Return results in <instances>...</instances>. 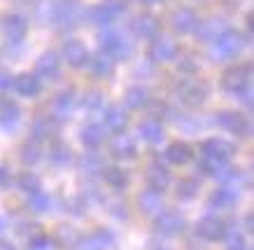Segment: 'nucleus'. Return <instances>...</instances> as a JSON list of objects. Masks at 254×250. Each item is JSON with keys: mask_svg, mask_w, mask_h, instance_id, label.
Returning a JSON list of instances; mask_svg holds the SVG:
<instances>
[{"mask_svg": "<svg viewBox=\"0 0 254 250\" xmlns=\"http://www.w3.org/2000/svg\"><path fill=\"white\" fill-rule=\"evenodd\" d=\"M229 232V222L222 218V215H215V213H208L196 222V234L205 241H224V236Z\"/></svg>", "mask_w": 254, "mask_h": 250, "instance_id": "10", "label": "nucleus"}, {"mask_svg": "<svg viewBox=\"0 0 254 250\" xmlns=\"http://www.w3.org/2000/svg\"><path fill=\"white\" fill-rule=\"evenodd\" d=\"M115 59L112 56H108L105 52H96V54H89V61H86V66H89V71L96 75V78H110L112 73H115Z\"/></svg>", "mask_w": 254, "mask_h": 250, "instance_id": "25", "label": "nucleus"}, {"mask_svg": "<svg viewBox=\"0 0 254 250\" xmlns=\"http://www.w3.org/2000/svg\"><path fill=\"white\" fill-rule=\"evenodd\" d=\"M105 206H108L110 215H115L117 220H126V218H128V208H126V203L119 201V199H115V201H105Z\"/></svg>", "mask_w": 254, "mask_h": 250, "instance_id": "43", "label": "nucleus"}, {"mask_svg": "<svg viewBox=\"0 0 254 250\" xmlns=\"http://www.w3.org/2000/svg\"><path fill=\"white\" fill-rule=\"evenodd\" d=\"M79 141L86 150H96L105 143V126L103 124H86L82 131H79Z\"/></svg>", "mask_w": 254, "mask_h": 250, "instance_id": "28", "label": "nucleus"}, {"mask_svg": "<svg viewBox=\"0 0 254 250\" xmlns=\"http://www.w3.org/2000/svg\"><path fill=\"white\" fill-rule=\"evenodd\" d=\"M14 182H16V187L21 189V192H26V194H35V192H40V189H42L40 178L35 175V173H31V171L19 173V175L14 178Z\"/></svg>", "mask_w": 254, "mask_h": 250, "instance_id": "37", "label": "nucleus"}, {"mask_svg": "<svg viewBox=\"0 0 254 250\" xmlns=\"http://www.w3.org/2000/svg\"><path fill=\"white\" fill-rule=\"evenodd\" d=\"M110 155L119 159V162H131V159L138 157V143L126 131L115 133V138L110 141Z\"/></svg>", "mask_w": 254, "mask_h": 250, "instance_id": "12", "label": "nucleus"}, {"mask_svg": "<svg viewBox=\"0 0 254 250\" xmlns=\"http://www.w3.org/2000/svg\"><path fill=\"white\" fill-rule=\"evenodd\" d=\"M245 47V38L243 33L236 31V28H222L212 38V52L215 56H222V59H233V56L240 54V49Z\"/></svg>", "mask_w": 254, "mask_h": 250, "instance_id": "5", "label": "nucleus"}, {"mask_svg": "<svg viewBox=\"0 0 254 250\" xmlns=\"http://www.w3.org/2000/svg\"><path fill=\"white\" fill-rule=\"evenodd\" d=\"M247 84H252V66L245 61L233 63L231 68H226L222 75V89L229 94H238L240 89H245Z\"/></svg>", "mask_w": 254, "mask_h": 250, "instance_id": "8", "label": "nucleus"}, {"mask_svg": "<svg viewBox=\"0 0 254 250\" xmlns=\"http://www.w3.org/2000/svg\"><path fill=\"white\" fill-rule=\"evenodd\" d=\"M215 117H217L215 124L219 126L222 131L231 133V136H238V138H250V133H252V124H250L247 115L236 112V110H222V112H217Z\"/></svg>", "mask_w": 254, "mask_h": 250, "instance_id": "6", "label": "nucleus"}, {"mask_svg": "<svg viewBox=\"0 0 254 250\" xmlns=\"http://www.w3.org/2000/svg\"><path fill=\"white\" fill-rule=\"evenodd\" d=\"M9 182H12V173H9L5 166H0V189L7 187Z\"/></svg>", "mask_w": 254, "mask_h": 250, "instance_id": "48", "label": "nucleus"}, {"mask_svg": "<svg viewBox=\"0 0 254 250\" xmlns=\"http://www.w3.org/2000/svg\"><path fill=\"white\" fill-rule=\"evenodd\" d=\"M124 12V2L122 0H105V2H98L93 5L91 9H84V19H89L91 24L96 26H112L122 16Z\"/></svg>", "mask_w": 254, "mask_h": 250, "instance_id": "7", "label": "nucleus"}, {"mask_svg": "<svg viewBox=\"0 0 254 250\" xmlns=\"http://www.w3.org/2000/svg\"><path fill=\"white\" fill-rule=\"evenodd\" d=\"M154 229L163 239H173V236H180L187 229V220L173 208H166V211L161 208L154 215Z\"/></svg>", "mask_w": 254, "mask_h": 250, "instance_id": "9", "label": "nucleus"}, {"mask_svg": "<svg viewBox=\"0 0 254 250\" xmlns=\"http://www.w3.org/2000/svg\"><path fill=\"white\" fill-rule=\"evenodd\" d=\"M147 185L152 189H156V192H166V189H168L170 173L161 162H154V164L149 166V171H147Z\"/></svg>", "mask_w": 254, "mask_h": 250, "instance_id": "26", "label": "nucleus"}, {"mask_svg": "<svg viewBox=\"0 0 254 250\" xmlns=\"http://www.w3.org/2000/svg\"><path fill=\"white\" fill-rule=\"evenodd\" d=\"M103 168H105V162L100 159L93 150H89L82 159H79V171L84 173V175H98V173H103Z\"/></svg>", "mask_w": 254, "mask_h": 250, "instance_id": "35", "label": "nucleus"}, {"mask_svg": "<svg viewBox=\"0 0 254 250\" xmlns=\"http://www.w3.org/2000/svg\"><path fill=\"white\" fill-rule=\"evenodd\" d=\"M145 250H173V248H170L168 243H163L161 239H149L147 246H145Z\"/></svg>", "mask_w": 254, "mask_h": 250, "instance_id": "47", "label": "nucleus"}, {"mask_svg": "<svg viewBox=\"0 0 254 250\" xmlns=\"http://www.w3.org/2000/svg\"><path fill=\"white\" fill-rule=\"evenodd\" d=\"M175 96L180 98L182 105H187V108H198V105H203V103L208 101L210 86L205 80L187 78V80H180V82H177Z\"/></svg>", "mask_w": 254, "mask_h": 250, "instance_id": "3", "label": "nucleus"}, {"mask_svg": "<svg viewBox=\"0 0 254 250\" xmlns=\"http://www.w3.org/2000/svg\"><path fill=\"white\" fill-rule=\"evenodd\" d=\"M84 21V9L79 7L75 0H54L49 7V24L56 31H72Z\"/></svg>", "mask_w": 254, "mask_h": 250, "instance_id": "2", "label": "nucleus"}, {"mask_svg": "<svg viewBox=\"0 0 254 250\" xmlns=\"http://www.w3.org/2000/svg\"><path fill=\"white\" fill-rule=\"evenodd\" d=\"M138 136L145 143H152V145H156V143L163 141V124L156 117L142 119V122L138 124Z\"/></svg>", "mask_w": 254, "mask_h": 250, "instance_id": "27", "label": "nucleus"}, {"mask_svg": "<svg viewBox=\"0 0 254 250\" xmlns=\"http://www.w3.org/2000/svg\"><path fill=\"white\" fill-rule=\"evenodd\" d=\"M200 19L198 14L189 7H177L173 14H170V26H173V31L180 33V35H189L198 28Z\"/></svg>", "mask_w": 254, "mask_h": 250, "instance_id": "14", "label": "nucleus"}, {"mask_svg": "<svg viewBox=\"0 0 254 250\" xmlns=\"http://www.w3.org/2000/svg\"><path fill=\"white\" fill-rule=\"evenodd\" d=\"M19 119H21L19 105L12 98H7V96H0V129L12 131V129H16Z\"/></svg>", "mask_w": 254, "mask_h": 250, "instance_id": "22", "label": "nucleus"}, {"mask_svg": "<svg viewBox=\"0 0 254 250\" xmlns=\"http://www.w3.org/2000/svg\"><path fill=\"white\" fill-rule=\"evenodd\" d=\"M243 227H245V234H252L254 232V215L252 213H245V218H243Z\"/></svg>", "mask_w": 254, "mask_h": 250, "instance_id": "50", "label": "nucleus"}, {"mask_svg": "<svg viewBox=\"0 0 254 250\" xmlns=\"http://www.w3.org/2000/svg\"><path fill=\"white\" fill-rule=\"evenodd\" d=\"M12 78L14 75H9L7 71H0V89H9L12 86Z\"/></svg>", "mask_w": 254, "mask_h": 250, "instance_id": "49", "label": "nucleus"}, {"mask_svg": "<svg viewBox=\"0 0 254 250\" xmlns=\"http://www.w3.org/2000/svg\"><path fill=\"white\" fill-rule=\"evenodd\" d=\"M42 141H38V138H28V141L21 145V162L26 166H35L40 164V159H42Z\"/></svg>", "mask_w": 254, "mask_h": 250, "instance_id": "33", "label": "nucleus"}, {"mask_svg": "<svg viewBox=\"0 0 254 250\" xmlns=\"http://www.w3.org/2000/svg\"><path fill=\"white\" fill-rule=\"evenodd\" d=\"M219 180H222L226 187L240 189V185L245 182V173L240 171V168H231V166H226V168H224V173L219 175Z\"/></svg>", "mask_w": 254, "mask_h": 250, "instance_id": "39", "label": "nucleus"}, {"mask_svg": "<svg viewBox=\"0 0 254 250\" xmlns=\"http://www.w3.org/2000/svg\"><path fill=\"white\" fill-rule=\"evenodd\" d=\"M0 250H16L9 241H0Z\"/></svg>", "mask_w": 254, "mask_h": 250, "instance_id": "51", "label": "nucleus"}, {"mask_svg": "<svg viewBox=\"0 0 254 250\" xmlns=\"http://www.w3.org/2000/svg\"><path fill=\"white\" fill-rule=\"evenodd\" d=\"M35 75L40 80H59L61 75V59L56 52H45L35 61Z\"/></svg>", "mask_w": 254, "mask_h": 250, "instance_id": "19", "label": "nucleus"}, {"mask_svg": "<svg viewBox=\"0 0 254 250\" xmlns=\"http://www.w3.org/2000/svg\"><path fill=\"white\" fill-rule=\"evenodd\" d=\"M2 229H5V220L0 218V232H2Z\"/></svg>", "mask_w": 254, "mask_h": 250, "instance_id": "53", "label": "nucleus"}, {"mask_svg": "<svg viewBox=\"0 0 254 250\" xmlns=\"http://www.w3.org/2000/svg\"><path fill=\"white\" fill-rule=\"evenodd\" d=\"M135 2H140V5H156L159 0H135Z\"/></svg>", "mask_w": 254, "mask_h": 250, "instance_id": "52", "label": "nucleus"}, {"mask_svg": "<svg viewBox=\"0 0 254 250\" xmlns=\"http://www.w3.org/2000/svg\"><path fill=\"white\" fill-rule=\"evenodd\" d=\"M236 203H238V189L226 187V185L217 187L215 192L208 196V206L212 211H224V208H231Z\"/></svg>", "mask_w": 254, "mask_h": 250, "instance_id": "24", "label": "nucleus"}, {"mask_svg": "<svg viewBox=\"0 0 254 250\" xmlns=\"http://www.w3.org/2000/svg\"><path fill=\"white\" fill-rule=\"evenodd\" d=\"M63 59L72 66V68H82L89 61V49L84 47V42L70 38L65 45H63Z\"/></svg>", "mask_w": 254, "mask_h": 250, "instance_id": "23", "label": "nucleus"}, {"mask_svg": "<svg viewBox=\"0 0 254 250\" xmlns=\"http://www.w3.org/2000/svg\"><path fill=\"white\" fill-rule=\"evenodd\" d=\"M23 2H31V0H23Z\"/></svg>", "mask_w": 254, "mask_h": 250, "instance_id": "54", "label": "nucleus"}, {"mask_svg": "<svg viewBox=\"0 0 254 250\" xmlns=\"http://www.w3.org/2000/svg\"><path fill=\"white\" fill-rule=\"evenodd\" d=\"M103 178L108 182V187L112 189H124L128 185V173L119 168V166H105L103 168Z\"/></svg>", "mask_w": 254, "mask_h": 250, "instance_id": "34", "label": "nucleus"}, {"mask_svg": "<svg viewBox=\"0 0 254 250\" xmlns=\"http://www.w3.org/2000/svg\"><path fill=\"white\" fill-rule=\"evenodd\" d=\"M222 28H226V26H224V21H219V19H210V21H200L198 28H196L193 33H198L200 40L212 42V38H215V35L222 31Z\"/></svg>", "mask_w": 254, "mask_h": 250, "instance_id": "38", "label": "nucleus"}, {"mask_svg": "<svg viewBox=\"0 0 254 250\" xmlns=\"http://www.w3.org/2000/svg\"><path fill=\"white\" fill-rule=\"evenodd\" d=\"M236 96H238V101L243 103L245 108H252V84H247L245 89H240Z\"/></svg>", "mask_w": 254, "mask_h": 250, "instance_id": "46", "label": "nucleus"}, {"mask_svg": "<svg viewBox=\"0 0 254 250\" xmlns=\"http://www.w3.org/2000/svg\"><path fill=\"white\" fill-rule=\"evenodd\" d=\"M59 239H61L63 248H75V243H77V239H75V234H72V229H68V227H61V229H59Z\"/></svg>", "mask_w": 254, "mask_h": 250, "instance_id": "45", "label": "nucleus"}, {"mask_svg": "<svg viewBox=\"0 0 254 250\" xmlns=\"http://www.w3.org/2000/svg\"><path fill=\"white\" fill-rule=\"evenodd\" d=\"M177 192L175 196L180 199V201H191V199H196V194L200 192V185L196 178H182L180 182H177Z\"/></svg>", "mask_w": 254, "mask_h": 250, "instance_id": "36", "label": "nucleus"}, {"mask_svg": "<svg viewBox=\"0 0 254 250\" xmlns=\"http://www.w3.org/2000/svg\"><path fill=\"white\" fill-rule=\"evenodd\" d=\"M61 119L56 117V115H40L35 117L33 122V129H31V136L33 138H38V141H47V138H59V131H61Z\"/></svg>", "mask_w": 254, "mask_h": 250, "instance_id": "13", "label": "nucleus"}, {"mask_svg": "<svg viewBox=\"0 0 254 250\" xmlns=\"http://www.w3.org/2000/svg\"><path fill=\"white\" fill-rule=\"evenodd\" d=\"M131 31L140 40H154L161 33V21L154 14H138L131 21Z\"/></svg>", "mask_w": 254, "mask_h": 250, "instance_id": "15", "label": "nucleus"}, {"mask_svg": "<svg viewBox=\"0 0 254 250\" xmlns=\"http://www.w3.org/2000/svg\"><path fill=\"white\" fill-rule=\"evenodd\" d=\"M138 206H140V211L145 213V215H156V213L163 208L161 192H156V189H152V187L145 189V192H140Z\"/></svg>", "mask_w": 254, "mask_h": 250, "instance_id": "30", "label": "nucleus"}, {"mask_svg": "<svg viewBox=\"0 0 254 250\" xmlns=\"http://www.w3.org/2000/svg\"><path fill=\"white\" fill-rule=\"evenodd\" d=\"M126 110L122 105H108V108L103 110V126H105V131L110 133H122L126 131Z\"/></svg>", "mask_w": 254, "mask_h": 250, "instance_id": "20", "label": "nucleus"}, {"mask_svg": "<svg viewBox=\"0 0 254 250\" xmlns=\"http://www.w3.org/2000/svg\"><path fill=\"white\" fill-rule=\"evenodd\" d=\"M163 159H166L168 164H173V166H185V164H189V162L193 159V150H191L189 143L175 141V143H170L168 148H166Z\"/></svg>", "mask_w": 254, "mask_h": 250, "instance_id": "21", "label": "nucleus"}, {"mask_svg": "<svg viewBox=\"0 0 254 250\" xmlns=\"http://www.w3.org/2000/svg\"><path fill=\"white\" fill-rule=\"evenodd\" d=\"M49 162L54 166H59V168L70 166V162H72V150H70V145H65L63 141L54 138V141L49 143Z\"/></svg>", "mask_w": 254, "mask_h": 250, "instance_id": "29", "label": "nucleus"}, {"mask_svg": "<svg viewBox=\"0 0 254 250\" xmlns=\"http://www.w3.org/2000/svg\"><path fill=\"white\" fill-rule=\"evenodd\" d=\"M12 89L23 98H35L42 91V80L35 73H19L12 78Z\"/></svg>", "mask_w": 254, "mask_h": 250, "instance_id": "16", "label": "nucleus"}, {"mask_svg": "<svg viewBox=\"0 0 254 250\" xmlns=\"http://www.w3.org/2000/svg\"><path fill=\"white\" fill-rule=\"evenodd\" d=\"M28 250H52L49 236L42 234V232H33V236L28 239Z\"/></svg>", "mask_w": 254, "mask_h": 250, "instance_id": "42", "label": "nucleus"}, {"mask_svg": "<svg viewBox=\"0 0 254 250\" xmlns=\"http://www.w3.org/2000/svg\"><path fill=\"white\" fill-rule=\"evenodd\" d=\"M98 45H100V52H105L108 56H112L115 61H124L128 59L133 52V45L128 42V38L124 33L115 31L112 26H105L98 35Z\"/></svg>", "mask_w": 254, "mask_h": 250, "instance_id": "4", "label": "nucleus"}, {"mask_svg": "<svg viewBox=\"0 0 254 250\" xmlns=\"http://www.w3.org/2000/svg\"><path fill=\"white\" fill-rule=\"evenodd\" d=\"M224 241H226V250H252L245 243V236L240 234L238 229H229L226 236H224Z\"/></svg>", "mask_w": 254, "mask_h": 250, "instance_id": "41", "label": "nucleus"}, {"mask_svg": "<svg viewBox=\"0 0 254 250\" xmlns=\"http://www.w3.org/2000/svg\"><path fill=\"white\" fill-rule=\"evenodd\" d=\"M112 243H115V234L110 229H96L93 234L77 239L75 250H108Z\"/></svg>", "mask_w": 254, "mask_h": 250, "instance_id": "18", "label": "nucleus"}, {"mask_svg": "<svg viewBox=\"0 0 254 250\" xmlns=\"http://www.w3.org/2000/svg\"><path fill=\"white\" fill-rule=\"evenodd\" d=\"M147 54L152 59V63H166V61H173L177 56V45L173 42L170 38H159L156 35L152 42H149V49Z\"/></svg>", "mask_w": 254, "mask_h": 250, "instance_id": "17", "label": "nucleus"}, {"mask_svg": "<svg viewBox=\"0 0 254 250\" xmlns=\"http://www.w3.org/2000/svg\"><path fill=\"white\" fill-rule=\"evenodd\" d=\"M0 33L2 38L7 40L9 45H21L26 33H28V21L26 16H21L19 12H9L0 19Z\"/></svg>", "mask_w": 254, "mask_h": 250, "instance_id": "11", "label": "nucleus"}, {"mask_svg": "<svg viewBox=\"0 0 254 250\" xmlns=\"http://www.w3.org/2000/svg\"><path fill=\"white\" fill-rule=\"evenodd\" d=\"M147 103H149V91H147L145 86H128L126 89V94H124V105L128 110H140V108H145Z\"/></svg>", "mask_w": 254, "mask_h": 250, "instance_id": "32", "label": "nucleus"}, {"mask_svg": "<svg viewBox=\"0 0 254 250\" xmlns=\"http://www.w3.org/2000/svg\"><path fill=\"white\" fill-rule=\"evenodd\" d=\"M75 103H77V94L72 89H63L61 94H56V98H54V115L63 122L72 112Z\"/></svg>", "mask_w": 254, "mask_h": 250, "instance_id": "31", "label": "nucleus"}, {"mask_svg": "<svg viewBox=\"0 0 254 250\" xmlns=\"http://www.w3.org/2000/svg\"><path fill=\"white\" fill-rule=\"evenodd\" d=\"M28 203H31V208L35 213H47L52 208V196L47 194V192H35V194H28Z\"/></svg>", "mask_w": 254, "mask_h": 250, "instance_id": "40", "label": "nucleus"}, {"mask_svg": "<svg viewBox=\"0 0 254 250\" xmlns=\"http://www.w3.org/2000/svg\"><path fill=\"white\" fill-rule=\"evenodd\" d=\"M82 105H84L86 110H96L103 105V96L98 94V91H86L84 96H82Z\"/></svg>", "mask_w": 254, "mask_h": 250, "instance_id": "44", "label": "nucleus"}, {"mask_svg": "<svg viewBox=\"0 0 254 250\" xmlns=\"http://www.w3.org/2000/svg\"><path fill=\"white\" fill-rule=\"evenodd\" d=\"M236 148L233 143L224 141V138H208L200 145V162H198V173L208 175V178H219L224 168L231 164Z\"/></svg>", "mask_w": 254, "mask_h": 250, "instance_id": "1", "label": "nucleus"}]
</instances>
